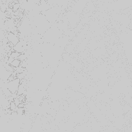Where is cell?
<instances>
[{
	"instance_id": "6da1fadb",
	"label": "cell",
	"mask_w": 132,
	"mask_h": 132,
	"mask_svg": "<svg viewBox=\"0 0 132 132\" xmlns=\"http://www.w3.org/2000/svg\"><path fill=\"white\" fill-rule=\"evenodd\" d=\"M19 84H20V79L18 78H15L12 81L7 82V88L11 92L12 94L16 93Z\"/></svg>"
},
{
	"instance_id": "7a4b0ae2",
	"label": "cell",
	"mask_w": 132,
	"mask_h": 132,
	"mask_svg": "<svg viewBox=\"0 0 132 132\" xmlns=\"http://www.w3.org/2000/svg\"><path fill=\"white\" fill-rule=\"evenodd\" d=\"M5 36L8 39L9 42L12 44L13 45H15L19 42V38L18 35H15V34L12 32H7L5 34Z\"/></svg>"
},
{
	"instance_id": "3957f363",
	"label": "cell",
	"mask_w": 132,
	"mask_h": 132,
	"mask_svg": "<svg viewBox=\"0 0 132 132\" xmlns=\"http://www.w3.org/2000/svg\"><path fill=\"white\" fill-rule=\"evenodd\" d=\"M12 49L13 50L18 52L19 53L24 52V50H23V46L19 42H18L16 45H14V46H13Z\"/></svg>"
},
{
	"instance_id": "277c9868",
	"label": "cell",
	"mask_w": 132,
	"mask_h": 132,
	"mask_svg": "<svg viewBox=\"0 0 132 132\" xmlns=\"http://www.w3.org/2000/svg\"><path fill=\"white\" fill-rule=\"evenodd\" d=\"M21 61L19 60V59H14V60L12 61V62L11 63H10V65L12 66V67H13L14 68H17V67H19L20 66V64H21Z\"/></svg>"
},
{
	"instance_id": "5b68a950",
	"label": "cell",
	"mask_w": 132,
	"mask_h": 132,
	"mask_svg": "<svg viewBox=\"0 0 132 132\" xmlns=\"http://www.w3.org/2000/svg\"><path fill=\"white\" fill-rule=\"evenodd\" d=\"M14 70L17 73H23V72L24 71V70L26 69L25 68H23V67H21V66H19V67H17V68H14Z\"/></svg>"
},
{
	"instance_id": "8992f818",
	"label": "cell",
	"mask_w": 132,
	"mask_h": 132,
	"mask_svg": "<svg viewBox=\"0 0 132 132\" xmlns=\"http://www.w3.org/2000/svg\"><path fill=\"white\" fill-rule=\"evenodd\" d=\"M20 54H21V53H19V52H18L13 50V51L12 52L10 56H11L12 57L14 58V59H18V58L19 57Z\"/></svg>"
},
{
	"instance_id": "52a82bcc",
	"label": "cell",
	"mask_w": 132,
	"mask_h": 132,
	"mask_svg": "<svg viewBox=\"0 0 132 132\" xmlns=\"http://www.w3.org/2000/svg\"><path fill=\"white\" fill-rule=\"evenodd\" d=\"M18 59L21 61H25L27 60V56L24 54V53H21L20 55H19V57Z\"/></svg>"
}]
</instances>
